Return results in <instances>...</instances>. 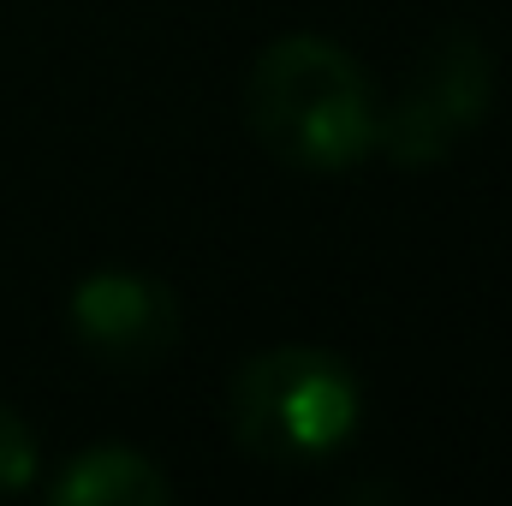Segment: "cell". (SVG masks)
Instances as JSON below:
<instances>
[{"label": "cell", "instance_id": "cell-3", "mask_svg": "<svg viewBox=\"0 0 512 506\" xmlns=\"http://www.w3.org/2000/svg\"><path fill=\"white\" fill-rule=\"evenodd\" d=\"M495 96V60L471 30H441L411 84L399 90V102L382 108V131L376 149H387L399 167H429L441 161L465 131H477L483 108Z\"/></svg>", "mask_w": 512, "mask_h": 506}, {"label": "cell", "instance_id": "cell-1", "mask_svg": "<svg viewBox=\"0 0 512 506\" xmlns=\"http://www.w3.org/2000/svg\"><path fill=\"white\" fill-rule=\"evenodd\" d=\"M256 143L298 173H346L376 155L382 102L370 72L328 36H280L245 78Z\"/></svg>", "mask_w": 512, "mask_h": 506}, {"label": "cell", "instance_id": "cell-2", "mask_svg": "<svg viewBox=\"0 0 512 506\" xmlns=\"http://www.w3.org/2000/svg\"><path fill=\"white\" fill-rule=\"evenodd\" d=\"M364 387L322 346H268L239 364L227 417L233 441L262 465H316L358 435Z\"/></svg>", "mask_w": 512, "mask_h": 506}, {"label": "cell", "instance_id": "cell-4", "mask_svg": "<svg viewBox=\"0 0 512 506\" xmlns=\"http://www.w3.org/2000/svg\"><path fill=\"white\" fill-rule=\"evenodd\" d=\"M72 328H78V340L102 364H114V370H149L179 340V304L149 274L102 268V274L78 280V292H72Z\"/></svg>", "mask_w": 512, "mask_h": 506}, {"label": "cell", "instance_id": "cell-5", "mask_svg": "<svg viewBox=\"0 0 512 506\" xmlns=\"http://www.w3.org/2000/svg\"><path fill=\"white\" fill-rule=\"evenodd\" d=\"M54 501L60 506H167L173 483L137 447H90V453H78L60 471Z\"/></svg>", "mask_w": 512, "mask_h": 506}, {"label": "cell", "instance_id": "cell-6", "mask_svg": "<svg viewBox=\"0 0 512 506\" xmlns=\"http://www.w3.org/2000/svg\"><path fill=\"white\" fill-rule=\"evenodd\" d=\"M30 477H36V435L12 405H0V495H18Z\"/></svg>", "mask_w": 512, "mask_h": 506}]
</instances>
